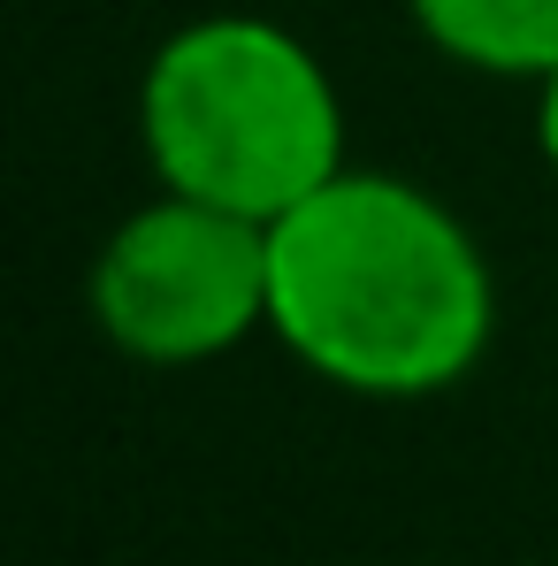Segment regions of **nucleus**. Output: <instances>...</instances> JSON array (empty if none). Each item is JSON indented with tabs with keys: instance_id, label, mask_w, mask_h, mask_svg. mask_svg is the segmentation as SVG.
<instances>
[{
	"instance_id": "obj_4",
	"label": "nucleus",
	"mask_w": 558,
	"mask_h": 566,
	"mask_svg": "<svg viewBox=\"0 0 558 566\" xmlns=\"http://www.w3.org/2000/svg\"><path fill=\"white\" fill-rule=\"evenodd\" d=\"M406 23L429 54L497 85L558 77V0H406Z\"/></svg>"
},
{
	"instance_id": "obj_1",
	"label": "nucleus",
	"mask_w": 558,
	"mask_h": 566,
	"mask_svg": "<svg viewBox=\"0 0 558 566\" xmlns=\"http://www.w3.org/2000/svg\"><path fill=\"white\" fill-rule=\"evenodd\" d=\"M269 337L329 390L436 398L482 368L497 276L429 185L345 169L269 222Z\"/></svg>"
},
{
	"instance_id": "obj_5",
	"label": "nucleus",
	"mask_w": 558,
	"mask_h": 566,
	"mask_svg": "<svg viewBox=\"0 0 558 566\" xmlns=\"http://www.w3.org/2000/svg\"><path fill=\"white\" fill-rule=\"evenodd\" d=\"M536 146H544V169L558 177V77L536 85Z\"/></svg>"
},
{
	"instance_id": "obj_3",
	"label": "nucleus",
	"mask_w": 558,
	"mask_h": 566,
	"mask_svg": "<svg viewBox=\"0 0 558 566\" xmlns=\"http://www.w3.org/2000/svg\"><path fill=\"white\" fill-rule=\"evenodd\" d=\"M85 314L138 368H207L269 329V222L154 191L99 238Z\"/></svg>"
},
{
	"instance_id": "obj_2",
	"label": "nucleus",
	"mask_w": 558,
	"mask_h": 566,
	"mask_svg": "<svg viewBox=\"0 0 558 566\" xmlns=\"http://www.w3.org/2000/svg\"><path fill=\"white\" fill-rule=\"evenodd\" d=\"M138 146L154 191H185L245 222H283L352 169L329 62L253 8H207L154 46L138 77Z\"/></svg>"
}]
</instances>
